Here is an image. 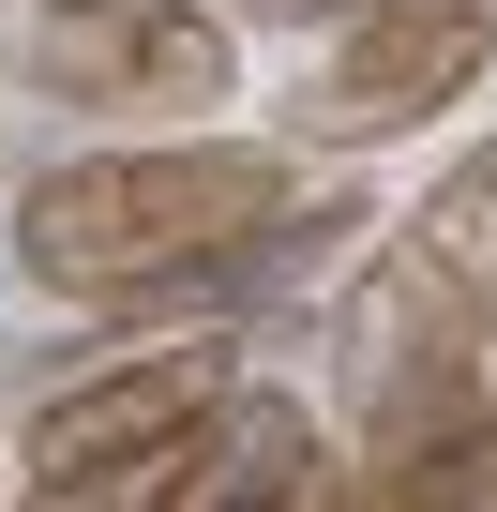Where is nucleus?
I'll return each mask as SVG.
<instances>
[{
  "instance_id": "20e7f679",
  "label": "nucleus",
  "mask_w": 497,
  "mask_h": 512,
  "mask_svg": "<svg viewBox=\"0 0 497 512\" xmlns=\"http://www.w3.org/2000/svg\"><path fill=\"white\" fill-rule=\"evenodd\" d=\"M482 61H497V16H482V0H362V16L317 31V61L287 91V151H377V136L467 106Z\"/></svg>"
},
{
  "instance_id": "39448f33",
  "label": "nucleus",
  "mask_w": 497,
  "mask_h": 512,
  "mask_svg": "<svg viewBox=\"0 0 497 512\" xmlns=\"http://www.w3.org/2000/svg\"><path fill=\"white\" fill-rule=\"evenodd\" d=\"M166 512H347V452L317 437L302 392L226 377L181 422V452H166Z\"/></svg>"
},
{
  "instance_id": "6e6552de",
  "label": "nucleus",
  "mask_w": 497,
  "mask_h": 512,
  "mask_svg": "<svg viewBox=\"0 0 497 512\" xmlns=\"http://www.w3.org/2000/svg\"><path fill=\"white\" fill-rule=\"evenodd\" d=\"M422 241H437V256H452V272H467V287L497 302V166H467V181H452V196L422 211Z\"/></svg>"
},
{
  "instance_id": "f03ea898",
  "label": "nucleus",
  "mask_w": 497,
  "mask_h": 512,
  "mask_svg": "<svg viewBox=\"0 0 497 512\" xmlns=\"http://www.w3.org/2000/svg\"><path fill=\"white\" fill-rule=\"evenodd\" d=\"M482 317H497V302L452 272L422 226L377 241L362 272H347V302H332V392H347L362 467H392V452H422L437 422L482 407Z\"/></svg>"
},
{
  "instance_id": "f257e3e1",
  "label": "nucleus",
  "mask_w": 497,
  "mask_h": 512,
  "mask_svg": "<svg viewBox=\"0 0 497 512\" xmlns=\"http://www.w3.org/2000/svg\"><path fill=\"white\" fill-rule=\"evenodd\" d=\"M302 196L287 136H151V151H76L16 196V272L61 302H211V272Z\"/></svg>"
},
{
  "instance_id": "1a4fd4ad",
  "label": "nucleus",
  "mask_w": 497,
  "mask_h": 512,
  "mask_svg": "<svg viewBox=\"0 0 497 512\" xmlns=\"http://www.w3.org/2000/svg\"><path fill=\"white\" fill-rule=\"evenodd\" d=\"M16 512H166V452H151V467H76V482H31Z\"/></svg>"
},
{
  "instance_id": "7ed1b4c3",
  "label": "nucleus",
  "mask_w": 497,
  "mask_h": 512,
  "mask_svg": "<svg viewBox=\"0 0 497 512\" xmlns=\"http://www.w3.org/2000/svg\"><path fill=\"white\" fill-rule=\"evenodd\" d=\"M0 91L31 106H226L211 0H0Z\"/></svg>"
},
{
  "instance_id": "0eeeda50",
  "label": "nucleus",
  "mask_w": 497,
  "mask_h": 512,
  "mask_svg": "<svg viewBox=\"0 0 497 512\" xmlns=\"http://www.w3.org/2000/svg\"><path fill=\"white\" fill-rule=\"evenodd\" d=\"M362 512H497V392H482L467 422H437L422 452H392V467L362 482Z\"/></svg>"
},
{
  "instance_id": "423d86ee",
  "label": "nucleus",
  "mask_w": 497,
  "mask_h": 512,
  "mask_svg": "<svg viewBox=\"0 0 497 512\" xmlns=\"http://www.w3.org/2000/svg\"><path fill=\"white\" fill-rule=\"evenodd\" d=\"M226 392V347H136V362H106V377H76V392H46L31 407V482H76V467H151V452H181V422Z\"/></svg>"
}]
</instances>
